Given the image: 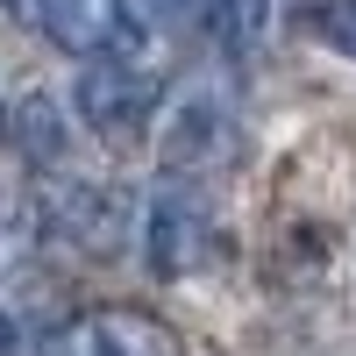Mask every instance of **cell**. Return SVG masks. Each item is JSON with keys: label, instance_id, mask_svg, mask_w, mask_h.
Instances as JSON below:
<instances>
[{"label": "cell", "instance_id": "cell-8", "mask_svg": "<svg viewBox=\"0 0 356 356\" xmlns=\"http://www.w3.org/2000/svg\"><path fill=\"white\" fill-rule=\"evenodd\" d=\"M36 243H43V214H36V207H8V214H0V271L29 264Z\"/></svg>", "mask_w": 356, "mask_h": 356}, {"label": "cell", "instance_id": "cell-9", "mask_svg": "<svg viewBox=\"0 0 356 356\" xmlns=\"http://www.w3.org/2000/svg\"><path fill=\"white\" fill-rule=\"evenodd\" d=\"M157 8L178 22V29H193V36H207V29H228L235 15V0H157Z\"/></svg>", "mask_w": 356, "mask_h": 356}, {"label": "cell", "instance_id": "cell-5", "mask_svg": "<svg viewBox=\"0 0 356 356\" xmlns=\"http://www.w3.org/2000/svg\"><path fill=\"white\" fill-rule=\"evenodd\" d=\"M214 157H228V114L207 100V93H193L186 107L171 114L164 164H171V171H200V164H214Z\"/></svg>", "mask_w": 356, "mask_h": 356}, {"label": "cell", "instance_id": "cell-12", "mask_svg": "<svg viewBox=\"0 0 356 356\" xmlns=\"http://www.w3.org/2000/svg\"><path fill=\"white\" fill-rule=\"evenodd\" d=\"M0 136H8V107H0Z\"/></svg>", "mask_w": 356, "mask_h": 356}, {"label": "cell", "instance_id": "cell-4", "mask_svg": "<svg viewBox=\"0 0 356 356\" xmlns=\"http://www.w3.org/2000/svg\"><path fill=\"white\" fill-rule=\"evenodd\" d=\"M207 250H214V214H207V200L171 186L157 207H150V271L157 278H186L207 264Z\"/></svg>", "mask_w": 356, "mask_h": 356}, {"label": "cell", "instance_id": "cell-2", "mask_svg": "<svg viewBox=\"0 0 356 356\" xmlns=\"http://www.w3.org/2000/svg\"><path fill=\"white\" fill-rule=\"evenodd\" d=\"M43 356H186V335L150 307H86L43 342Z\"/></svg>", "mask_w": 356, "mask_h": 356}, {"label": "cell", "instance_id": "cell-10", "mask_svg": "<svg viewBox=\"0 0 356 356\" xmlns=\"http://www.w3.org/2000/svg\"><path fill=\"white\" fill-rule=\"evenodd\" d=\"M314 29H321L342 57H356V0H321V8H314Z\"/></svg>", "mask_w": 356, "mask_h": 356}, {"label": "cell", "instance_id": "cell-7", "mask_svg": "<svg viewBox=\"0 0 356 356\" xmlns=\"http://www.w3.org/2000/svg\"><path fill=\"white\" fill-rule=\"evenodd\" d=\"M15 143H22V157L36 171H50L57 157H65V107H57L50 93H29L22 114H15Z\"/></svg>", "mask_w": 356, "mask_h": 356}, {"label": "cell", "instance_id": "cell-1", "mask_svg": "<svg viewBox=\"0 0 356 356\" xmlns=\"http://www.w3.org/2000/svg\"><path fill=\"white\" fill-rule=\"evenodd\" d=\"M15 8L36 36H50L72 57H93V65H107V57H129L136 65V50L150 43L143 0H15Z\"/></svg>", "mask_w": 356, "mask_h": 356}, {"label": "cell", "instance_id": "cell-6", "mask_svg": "<svg viewBox=\"0 0 356 356\" xmlns=\"http://www.w3.org/2000/svg\"><path fill=\"white\" fill-rule=\"evenodd\" d=\"M50 221L65 235H79L86 250H114V235H122V200H114L107 186H72L65 200H57Z\"/></svg>", "mask_w": 356, "mask_h": 356}, {"label": "cell", "instance_id": "cell-3", "mask_svg": "<svg viewBox=\"0 0 356 356\" xmlns=\"http://www.w3.org/2000/svg\"><path fill=\"white\" fill-rule=\"evenodd\" d=\"M157 93H164L157 72L129 65V57H107V65H86L79 72V114H86V129L107 136V143H129L136 129H150Z\"/></svg>", "mask_w": 356, "mask_h": 356}, {"label": "cell", "instance_id": "cell-11", "mask_svg": "<svg viewBox=\"0 0 356 356\" xmlns=\"http://www.w3.org/2000/svg\"><path fill=\"white\" fill-rule=\"evenodd\" d=\"M22 349V321L8 314V300H0V356H15Z\"/></svg>", "mask_w": 356, "mask_h": 356}]
</instances>
